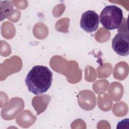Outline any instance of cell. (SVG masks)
<instances>
[{
    "label": "cell",
    "mask_w": 129,
    "mask_h": 129,
    "mask_svg": "<svg viewBox=\"0 0 129 129\" xmlns=\"http://www.w3.org/2000/svg\"><path fill=\"white\" fill-rule=\"evenodd\" d=\"M112 48L119 55L127 56L129 54V35L128 33H118L112 39Z\"/></svg>",
    "instance_id": "obj_4"
},
{
    "label": "cell",
    "mask_w": 129,
    "mask_h": 129,
    "mask_svg": "<svg viewBox=\"0 0 129 129\" xmlns=\"http://www.w3.org/2000/svg\"><path fill=\"white\" fill-rule=\"evenodd\" d=\"M99 22L98 14L94 11L89 10L82 14L80 24L83 30L88 33H91L98 29Z\"/></svg>",
    "instance_id": "obj_3"
},
{
    "label": "cell",
    "mask_w": 129,
    "mask_h": 129,
    "mask_svg": "<svg viewBox=\"0 0 129 129\" xmlns=\"http://www.w3.org/2000/svg\"><path fill=\"white\" fill-rule=\"evenodd\" d=\"M123 13L121 8L115 5L105 7L100 13L99 20L103 27L108 30L118 29L122 24Z\"/></svg>",
    "instance_id": "obj_2"
},
{
    "label": "cell",
    "mask_w": 129,
    "mask_h": 129,
    "mask_svg": "<svg viewBox=\"0 0 129 129\" xmlns=\"http://www.w3.org/2000/svg\"><path fill=\"white\" fill-rule=\"evenodd\" d=\"M25 81L29 91L36 95L42 94L51 86L52 73L46 66H35L29 72Z\"/></svg>",
    "instance_id": "obj_1"
},
{
    "label": "cell",
    "mask_w": 129,
    "mask_h": 129,
    "mask_svg": "<svg viewBox=\"0 0 129 129\" xmlns=\"http://www.w3.org/2000/svg\"><path fill=\"white\" fill-rule=\"evenodd\" d=\"M1 21L9 17L13 12L14 8L12 3L10 1H0Z\"/></svg>",
    "instance_id": "obj_5"
}]
</instances>
